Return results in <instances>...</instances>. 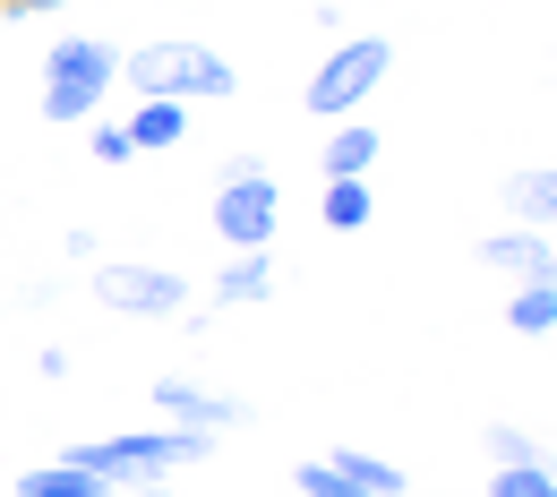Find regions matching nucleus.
<instances>
[{"instance_id":"nucleus-1","label":"nucleus","mask_w":557,"mask_h":497,"mask_svg":"<svg viewBox=\"0 0 557 497\" xmlns=\"http://www.w3.org/2000/svg\"><path fill=\"white\" fill-rule=\"evenodd\" d=\"M121 86L129 95H172V103H232L240 95V70L207 52V44H146L121 61Z\"/></svg>"},{"instance_id":"nucleus-2","label":"nucleus","mask_w":557,"mask_h":497,"mask_svg":"<svg viewBox=\"0 0 557 497\" xmlns=\"http://www.w3.org/2000/svg\"><path fill=\"white\" fill-rule=\"evenodd\" d=\"M214 437L207 428H129V437H86V446H70L77 472H95V481H172L181 463H198Z\"/></svg>"},{"instance_id":"nucleus-3","label":"nucleus","mask_w":557,"mask_h":497,"mask_svg":"<svg viewBox=\"0 0 557 497\" xmlns=\"http://www.w3.org/2000/svg\"><path fill=\"white\" fill-rule=\"evenodd\" d=\"M112 86H121V52L95 44V35H61L52 61H44V121H61V129H70V121H95Z\"/></svg>"},{"instance_id":"nucleus-4","label":"nucleus","mask_w":557,"mask_h":497,"mask_svg":"<svg viewBox=\"0 0 557 497\" xmlns=\"http://www.w3.org/2000/svg\"><path fill=\"white\" fill-rule=\"evenodd\" d=\"M386 70H395V44H386V35H344V44L326 52V70L309 77L300 103H309L318 121H351V112L386 86Z\"/></svg>"},{"instance_id":"nucleus-5","label":"nucleus","mask_w":557,"mask_h":497,"mask_svg":"<svg viewBox=\"0 0 557 497\" xmlns=\"http://www.w3.org/2000/svg\"><path fill=\"white\" fill-rule=\"evenodd\" d=\"M275 214H283V189L275 172H232V181H214V232L232 240V249H267L275 240Z\"/></svg>"},{"instance_id":"nucleus-6","label":"nucleus","mask_w":557,"mask_h":497,"mask_svg":"<svg viewBox=\"0 0 557 497\" xmlns=\"http://www.w3.org/2000/svg\"><path fill=\"white\" fill-rule=\"evenodd\" d=\"M95 300L121 309V318H181L189 309V275H163V266H95Z\"/></svg>"},{"instance_id":"nucleus-7","label":"nucleus","mask_w":557,"mask_h":497,"mask_svg":"<svg viewBox=\"0 0 557 497\" xmlns=\"http://www.w3.org/2000/svg\"><path fill=\"white\" fill-rule=\"evenodd\" d=\"M481 266H497V275H523V284H557V240H549V232H532V223L488 232V240H481Z\"/></svg>"},{"instance_id":"nucleus-8","label":"nucleus","mask_w":557,"mask_h":497,"mask_svg":"<svg viewBox=\"0 0 557 497\" xmlns=\"http://www.w3.org/2000/svg\"><path fill=\"white\" fill-rule=\"evenodd\" d=\"M154 412H172V428H232L249 421V403H232V395H207V386H189V377H154Z\"/></svg>"},{"instance_id":"nucleus-9","label":"nucleus","mask_w":557,"mask_h":497,"mask_svg":"<svg viewBox=\"0 0 557 497\" xmlns=\"http://www.w3.org/2000/svg\"><path fill=\"white\" fill-rule=\"evenodd\" d=\"M275 300V258L267 249H232V266L214 275V309H267Z\"/></svg>"},{"instance_id":"nucleus-10","label":"nucleus","mask_w":557,"mask_h":497,"mask_svg":"<svg viewBox=\"0 0 557 497\" xmlns=\"http://www.w3.org/2000/svg\"><path fill=\"white\" fill-rule=\"evenodd\" d=\"M121 129L138 138V154H146V146H181V138H189V103H172V95H138V112H129Z\"/></svg>"},{"instance_id":"nucleus-11","label":"nucleus","mask_w":557,"mask_h":497,"mask_svg":"<svg viewBox=\"0 0 557 497\" xmlns=\"http://www.w3.org/2000/svg\"><path fill=\"white\" fill-rule=\"evenodd\" d=\"M506 207H515V223L549 232V223H557V163H541V172H515V181H506Z\"/></svg>"},{"instance_id":"nucleus-12","label":"nucleus","mask_w":557,"mask_h":497,"mask_svg":"<svg viewBox=\"0 0 557 497\" xmlns=\"http://www.w3.org/2000/svg\"><path fill=\"white\" fill-rule=\"evenodd\" d=\"M377 129H369V121H344V129H335V138H326V181H369V163H377Z\"/></svg>"},{"instance_id":"nucleus-13","label":"nucleus","mask_w":557,"mask_h":497,"mask_svg":"<svg viewBox=\"0 0 557 497\" xmlns=\"http://www.w3.org/2000/svg\"><path fill=\"white\" fill-rule=\"evenodd\" d=\"M112 481H95V472H77L70 455L61 463H44V472H17V497H103Z\"/></svg>"},{"instance_id":"nucleus-14","label":"nucleus","mask_w":557,"mask_h":497,"mask_svg":"<svg viewBox=\"0 0 557 497\" xmlns=\"http://www.w3.org/2000/svg\"><path fill=\"white\" fill-rule=\"evenodd\" d=\"M326 463H335L344 481H360V489H369V497H404V489H412V481H404V472H395L386 455H360V446H335Z\"/></svg>"},{"instance_id":"nucleus-15","label":"nucleus","mask_w":557,"mask_h":497,"mask_svg":"<svg viewBox=\"0 0 557 497\" xmlns=\"http://www.w3.org/2000/svg\"><path fill=\"white\" fill-rule=\"evenodd\" d=\"M506 326L515 335H557V284H523L506 300Z\"/></svg>"},{"instance_id":"nucleus-16","label":"nucleus","mask_w":557,"mask_h":497,"mask_svg":"<svg viewBox=\"0 0 557 497\" xmlns=\"http://www.w3.org/2000/svg\"><path fill=\"white\" fill-rule=\"evenodd\" d=\"M369 214H377L369 181H326V223L335 232H369Z\"/></svg>"},{"instance_id":"nucleus-17","label":"nucleus","mask_w":557,"mask_h":497,"mask_svg":"<svg viewBox=\"0 0 557 497\" xmlns=\"http://www.w3.org/2000/svg\"><path fill=\"white\" fill-rule=\"evenodd\" d=\"M488 497H557V472L549 463H497V472H488Z\"/></svg>"},{"instance_id":"nucleus-18","label":"nucleus","mask_w":557,"mask_h":497,"mask_svg":"<svg viewBox=\"0 0 557 497\" xmlns=\"http://www.w3.org/2000/svg\"><path fill=\"white\" fill-rule=\"evenodd\" d=\"M488 463H549V455H541V437H532V428L488 421Z\"/></svg>"},{"instance_id":"nucleus-19","label":"nucleus","mask_w":557,"mask_h":497,"mask_svg":"<svg viewBox=\"0 0 557 497\" xmlns=\"http://www.w3.org/2000/svg\"><path fill=\"white\" fill-rule=\"evenodd\" d=\"M86 154H95V163H112V172H121V163H138V138H129V129H121V121H95V129H86Z\"/></svg>"},{"instance_id":"nucleus-20","label":"nucleus","mask_w":557,"mask_h":497,"mask_svg":"<svg viewBox=\"0 0 557 497\" xmlns=\"http://www.w3.org/2000/svg\"><path fill=\"white\" fill-rule=\"evenodd\" d=\"M292 481H300V497H369V489H360V481H344L335 463H300Z\"/></svg>"},{"instance_id":"nucleus-21","label":"nucleus","mask_w":557,"mask_h":497,"mask_svg":"<svg viewBox=\"0 0 557 497\" xmlns=\"http://www.w3.org/2000/svg\"><path fill=\"white\" fill-rule=\"evenodd\" d=\"M61 249H70L77 266H95V258H103V240H95V232H86V223H70V240H61Z\"/></svg>"},{"instance_id":"nucleus-22","label":"nucleus","mask_w":557,"mask_h":497,"mask_svg":"<svg viewBox=\"0 0 557 497\" xmlns=\"http://www.w3.org/2000/svg\"><path fill=\"white\" fill-rule=\"evenodd\" d=\"M103 497H172V481H129V489H103Z\"/></svg>"}]
</instances>
